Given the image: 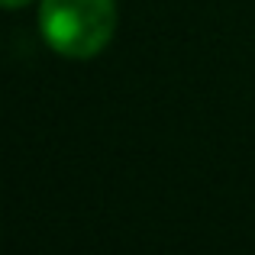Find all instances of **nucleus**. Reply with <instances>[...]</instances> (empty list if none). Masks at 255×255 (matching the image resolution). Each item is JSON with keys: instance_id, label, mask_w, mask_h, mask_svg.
Listing matches in <instances>:
<instances>
[{"instance_id": "nucleus-1", "label": "nucleus", "mask_w": 255, "mask_h": 255, "mask_svg": "<svg viewBox=\"0 0 255 255\" xmlns=\"http://www.w3.org/2000/svg\"><path fill=\"white\" fill-rule=\"evenodd\" d=\"M39 29L58 55L91 58L113 39L117 3L113 0H42Z\"/></svg>"}, {"instance_id": "nucleus-2", "label": "nucleus", "mask_w": 255, "mask_h": 255, "mask_svg": "<svg viewBox=\"0 0 255 255\" xmlns=\"http://www.w3.org/2000/svg\"><path fill=\"white\" fill-rule=\"evenodd\" d=\"M29 0H0V6H10V10H16V6H26Z\"/></svg>"}]
</instances>
